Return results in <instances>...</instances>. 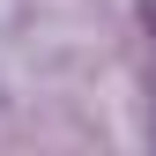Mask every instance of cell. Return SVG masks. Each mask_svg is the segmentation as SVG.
<instances>
[{
    "mask_svg": "<svg viewBox=\"0 0 156 156\" xmlns=\"http://www.w3.org/2000/svg\"><path fill=\"white\" fill-rule=\"evenodd\" d=\"M141 30H149V45H156V0H141Z\"/></svg>",
    "mask_w": 156,
    "mask_h": 156,
    "instance_id": "6da1fadb",
    "label": "cell"
}]
</instances>
